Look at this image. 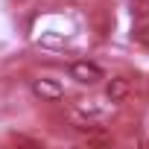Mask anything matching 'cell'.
Listing matches in <instances>:
<instances>
[{"instance_id":"obj_1","label":"cell","mask_w":149,"mask_h":149,"mask_svg":"<svg viewBox=\"0 0 149 149\" xmlns=\"http://www.w3.org/2000/svg\"><path fill=\"white\" fill-rule=\"evenodd\" d=\"M67 73H70V79L79 82V85H97V82H102V67L97 61H88V58L70 61Z\"/></svg>"},{"instance_id":"obj_2","label":"cell","mask_w":149,"mask_h":149,"mask_svg":"<svg viewBox=\"0 0 149 149\" xmlns=\"http://www.w3.org/2000/svg\"><path fill=\"white\" fill-rule=\"evenodd\" d=\"M29 91H32L41 102H56V100L64 97V85H61L58 79H53V76H35V79L29 82Z\"/></svg>"},{"instance_id":"obj_3","label":"cell","mask_w":149,"mask_h":149,"mask_svg":"<svg viewBox=\"0 0 149 149\" xmlns=\"http://www.w3.org/2000/svg\"><path fill=\"white\" fill-rule=\"evenodd\" d=\"M129 94H132V82H129L126 76L108 79V85H105V100H108V102H123Z\"/></svg>"},{"instance_id":"obj_4","label":"cell","mask_w":149,"mask_h":149,"mask_svg":"<svg viewBox=\"0 0 149 149\" xmlns=\"http://www.w3.org/2000/svg\"><path fill=\"white\" fill-rule=\"evenodd\" d=\"M129 9H132V15H134L137 21H146V18H149V0H132Z\"/></svg>"},{"instance_id":"obj_5","label":"cell","mask_w":149,"mask_h":149,"mask_svg":"<svg viewBox=\"0 0 149 149\" xmlns=\"http://www.w3.org/2000/svg\"><path fill=\"white\" fill-rule=\"evenodd\" d=\"M134 41L149 47V26H140V29H134Z\"/></svg>"}]
</instances>
